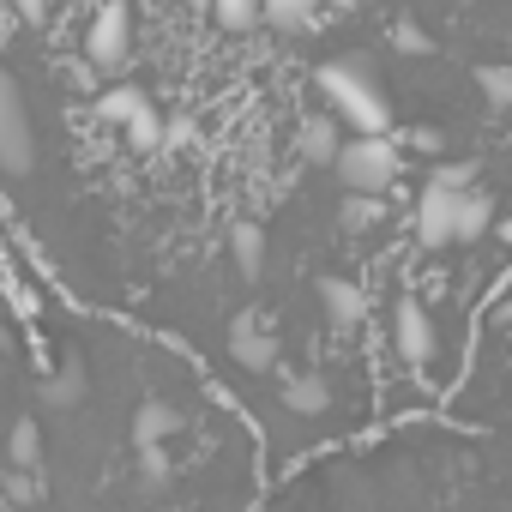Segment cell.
Here are the masks:
<instances>
[{
    "instance_id": "6da1fadb",
    "label": "cell",
    "mask_w": 512,
    "mask_h": 512,
    "mask_svg": "<svg viewBox=\"0 0 512 512\" xmlns=\"http://www.w3.org/2000/svg\"><path fill=\"white\" fill-rule=\"evenodd\" d=\"M320 97L332 103V121L350 127V139H386L392 133V103H386L380 79L356 55L320 67Z\"/></svg>"
},
{
    "instance_id": "7a4b0ae2",
    "label": "cell",
    "mask_w": 512,
    "mask_h": 512,
    "mask_svg": "<svg viewBox=\"0 0 512 512\" xmlns=\"http://www.w3.org/2000/svg\"><path fill=\"white\" fill-rule=\"evenodd\" d=\"M338 181L350 199H380L392 181H398V145L392 139H344L338 151Z\"/></svg>"
},
{
    "instance_id": "3957f363",
    "label": "cell",
    "mask_w": 512,
    "mask_h": 512,
    "mask_svg": "<svg viewBox=\"0 0 512 512\" xmlns=\"http://www.w3.org/2000/svg\"><path fill=\"white\" fill-rule=\"evenodd\" d=\"M85 61H91L103 79L121 85V73L133 67V13H127V7L91 13V25H85Z\"/></svg>"
},
{
    "instance_id": "277c9868",
    "label": "cell",
    "mask_w": 512,
    "mask_h": 512,
    "mask_svg": "<svg viewBox=\"0 0 512 512\" xmlns=\"http://www.w3.org/2000/svg\"><path fill=\"white\" fill-rule=\"evenodd\" d=\"M97 115L109 121V127H121L127 133V145H157L169 127H163V115L151 109V97L139 91V85H109L103 97H97Z\"/></svg>"
},
{
    "instance_id": "5b68a950",
    "label": "cell",
    "mask_w": 512,
    "mask_h": 512,
    "mask_svg": "<svg viewBox=\"0 0 512 512\" xmlns=\"http://www.w3.org/2000/svg\"><path fill=\"white\" fill-rule=\"evenodd\" d=\"M229 356H235V368H247V374H272V362H278V338H272V326L253 314V308L229 320Z\"/></svg>"
},
{
    "instance_id": "8992f818",
    "label": "cell",
    "mask_w": 512,
    "mask_h": 512,
    "mask_svg": "<svg viewBox=\"0 0 512 512\" xmlns=\"http://www.w3.org/2000/svg\"><path fill=\"white\" fill-rule=\"evenodd\" d=\"M392 344H398V356L410 368H422L434 356V320H428V308L416 296H398L392 302Z\"/></svg>"
},
{
    "instance_id": "52a82bcc",
    "label": "cell",
    "mask_w": 512,
    "mask_h": 512,
    "mask_svg": "<svg viewBox=\"0 0 512 512\" xmlns=\"http://www.w3.org/2000/svg\"><path fill=\"white\" fill-rule=\"evenodd\" d=\"M458 205H464V193L428 181V187H422V205H416V241H428V247L458 241Z\"/></svg>"
},
{
    "instance_id": "ba28073f",
    "label": "cell",
    "mask_w": 512,
    "mask_h": 512,
    "mask_svg": "<svg viewBox=\"0 0 512 512\" xmlns=\"http://www.w3.org/2000/svg\"><path fill=\"white\" fill-rule=\"evenodd\" d=\"M31 169H37V139H31L25 103H19V109L0 115V175H7V181H25Z\"/></svg>"
},
{
    "instance_id": "9c48e42d",
    "label": "cell",
    "mask_w": 512,
    "mask_h": 512,
    "mask_svg": "<svg viewBox=\"0 0 512 512\" xmlns=\"http://www.w3.org/2000/svg\"><path fill=\"white\" fill-rule=\"evenodd\" d=\"M320 314L338 332H356V326H368V290H356L350 278H326L320 284Z\"/></svg>"
},
{
    "instance_id": "30bf717a",
    "label": "cell",
    "mask_w": 512,
    "mask_h": 512,
    "mask_svg": "<svg viewBox=\"0 0 512 512\" xmlns=\"http://www.w3.org/2000/svg\"><path fill=\"white\" fill-rule=\"evenodd\" d=\"M127 434H133V446H139V452H163V440H169V434H181V410H175V404H163V398H145V404L133 410V428H127Z\"/></svg>"
},
{
    "instance_id": "8fae6325",
    "label": "cell",
    "mask_w": 512,
    "mask_h": 512,
    "mask_svg": "<svg viewBox=\"0 0 512 512\" xmlns=\"http://www.w3.org/2000/svg\"><path fill=\"white\" fill-rule=\"evenodd\" d=\"M229 253H235L241 278H260V272H266V229H260V223H235V229H229Z\"/></svg>"
},
{
    "instance_id": "7c38bea8",
    "label": "cell",
    "mask_w": 512,
    "mask_h": 512,
    "mask_svg": "<svg viewBox=\"0 0 512 512\" xmlns=\"http://www.w3.org/2000/svg\"><path fill=\"white\" fill-rule=\"evenodd\" d=\"M284 410H296V416H320V410H332L326 380H320V374H296V380H284Z\"/></svg>"
},
{
    "instance_id": "4fadbf2b",
    "label": "cell",
    "mask_w": 512,
    "mask_h": 512,
    "mask_svg": "<svg viewBox=\"0 0 512 512\" xmlns=\"http://www.w3.org/2000/svg\"><path fill=\"white\" fill-rule=\"evenodd\" d=\"M266 31H278V37H314L320 31V13L314 7H296V0H272V7H266Z\"/></svg>"
},
{
    "instance_id": "5bb4252c",
    "label": "cell",
    "mask_w": 512,
    "mask_h": 512,
    "mask_svg": "<svg viewBox=\"0 0 512 512\" xmlns=\"http://www.w3.org/2000/svg\"><path fill=\"white\" fill-rule=\"evenodd\" d=\"M43 404H49V410H73V404H85V368H79V362L55 368V374L43 380Z\"/></svg>"
},
{
    "instance_id": "9a60e30c",
    "label": "cell",
    "mask_w": 512,
    "mask_h": 512,
    "mask_svg": "<svg viewBox=\"0 0 512 512\" xmlns=\"http://www.w3.org/2000/svg\"><path fill=\"white\" fill-rule=\"evenodd\" d=\"M302 151H308L314 163H338V151H344V133H338V121H332V115H320V121H302Z\"/></svg>"
},
{
    "instance_id": "2e32d148",
    "label": "cell",
    "mask_w": 512,
    "mask_h": 512,
    "mask_svg": "<svg viewBox=\"0 0 512 512\" xmlns=\"http://www.w3.org/2000/svg\"><path fill=\"white\" fill-rule=\"evenodd\" d=\"M488 229H494V199L470 187V193H464V205H458V241H482Z\"/></svg>"
},
{
    "instance_id": "e0dca14e",
    "label": "cell",
    "mask_w": 512,
    "mask_h": 512,
    "mask_svg": "<svg viewBox=\"0 0 512 512\" xmlns=\"http://www.w3.org/2000/svg\"><path fill=\"white\" fill-rule=\"evenodd\" d=\"M7 458H13L19 476L37 470V458H43V434H37V422H13V434H7Z\"/></svg>"
},
{
    "instance_id": "ac0fdd59",
    "label": "cell",
    "mask_w": 512,
    "mask_h": 512,
    "mask_svg": "<svg viewBox=\"0 0 512 512\" xmlns=\"http://www.w3.org/2000/svg\"><path fill=\"white\" fill-rule=\"evenodd\" d=\"M211 25H217V31H260V25H266V7H253V0H217V7H211Z\"/></svg>"
},
{
    "instance_id": "d6986e66",
    "label": "cell",
    "mask_w": 512,
    "mask_h": 512,
    "mask_svg": "<svg viewBox=\"0 0 512 512\" xmlns=\"http://www.w3.org/2000/svg\"><path fill=\"white\" fill-rule=\"evenodd\" d=\"M476 85H482V97H488V103H512V73H506V67H482V73H476Z\"/></svg>"
},
{
    "instance_id": "ffe728a7",
    "label": "cell",
    "mask_w": 512,
    "mask_h": 512,
    "mask_svg": "<svg viewBox=\"0 0 512 512\" xmlns=\"http://www.w3.org/2000/svg\"><path fill=\"white\" fill-rule=\"evenodd\" d=\"M404 145H416V151H422V157H440V151H446V133H440V127H428V121H422V127H410V133H404Z\"/></svg>"
},
{
    "instance_id": "44dd1931",
    "label": "cell",
    "mask_w": 512,
    "mask_h": 512,
    "mask_svg": "<svg viewBox=\"0 0 512 512\" xmlns=\"http://www.w3.org/2000/svg\"><path fill=\"white\" fill-rule=\"evenodd\" d=\"M139 482L145 488H163L169 482V452H139Z\"/></svg>"
},
{
    "instance_id": "7402d4cb",
    "label": "cell",
    "mask_w": 512,
    "mask_h": 512,
    "mask_svg": "<svg viewBox=\"0 0 512 512\" xmlns=\"http://www.w3.org/2000/svg\"><path fill=\"white\" fill-rule=\"evenodd\" d=\"M380 217V199H344V229H368Z\"/></svg>"
},
{
    "instance_id": "603a6c76",
    "label": "cell",
    "mask_w": 512,
    "mask_h": 512,
    "mask_svg": "<svg viewBox=\"0 0 512 512\" xmlns=\"http://www.w3.org/2000/svg\"><path fill=\"white\" fill-rule=\"evenodd\" d=\"M392 37H398V49H404V55H428V31H416V25H398Z\"/></svg>"
},
{
    "instance_id": "cb8c5ba5",
    "label": "cell",
    "mask_w": 512,
    "mask_h": 512,
    "mask_svg": "<svg viewBox=\"0 0 512 512\" xmlns=\"http://www.w3.org/2000/svg\"><path fill=\"white\" fill-rule=\"evenodd\" d=\"M25 97H19V85H13V73L7 67H0V115H7V109H19Z\"/></svg>"
},
{
    "instance_id": "d4e9b609",
    "label": "cell",
    "mask_w": 512,
    "mask_h": 512,
    "mask_svg": "<svg viewBox=\"0 0 512 512\" xmlns=\"http://www.w3.org/2000/svg\"><path fill=\"white\" fill-rule=\"evenodd\" d=\"M13 31H19V13H7V7H0V55H7V43H13Z\"/></svg>"
}]
</instances>
